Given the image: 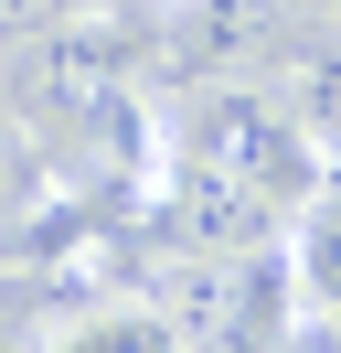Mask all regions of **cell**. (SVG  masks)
<instances>
[{"label":"cell","instance_id":"1","mask_svg":"<svg viewBox=\"0 0 341 353\" xmlns=\"http://www.w3.org/2000/svg\"><path fill=\"white\" fill-rule=\"evenodd\" d=\"M11 54V108H43V118H64V139L85 129L96 108H118L128 86H139V65H149V11L139 0H64L54 22H32L21 43H0Z\"/></svg>","mask_w":341,"mask_h":353},{"label":"cell","instance_id":"2","mask_svg":"<svg viewBox=\"0 0 341 353\" xmlns=\"http://www.w3.org/2000/svg\"><path fill=\"white\" fill-rule=\"evenodd\" d=\"M192 150H213L224 161V172H245L256 193L267 203H309L320 193V172H331V161H320V139L298 129V108L277 86H245V75H224V86L203 97V118H192Z\"/></svg>","mask_w":341,"mask_h":353},{"label":"cell","instance_id":"3","mask_svg":"<svg viewBox=\"0 0 341 353\" xmlns=\"http://www.w3.org/2000/svg\"><path fill=\"white\" fill-rule=\"evenodd\" d=\"M277 43H288V0H149V54L203 86L277 65Z\"/></svg>","mask_w":341,"mask_h":353},{"label":"cell","instance_id":"4","mask_svg":"<svg viewBox=\"0 0 341 353\" xmlns=\"http://www.w3.org/2000/svg\"><path fill=\"white\" fill-rule=\"evenodd\" d=\"M170 225H182V246L245 257V246H277V236H288V203H267L245 172H224L213 150L182 139V161H170Z\"/></svg>","mask_w":341,"mask_h":353},{"label":"cell","instance_id":"5","mask_svg":"<svg viewBox=\"0 0 341 353\" xmlns=\"http://www.w3.org/2000/svg\"><path fill=\"white\" fill-rule=\"evenodd\" d=\"M32 353H192V332L170 321L149 289H107V300H85V310H64L54 332H43Z\"/></svg>","mask_w":341,"mask_h":353},{"label":"cell","instance_id":"6","mask_svg":"<svg viewBox=\"0 0 341 353\" xmlns=\"http://www.w3.org/2000/svg\"><path fill=\"white\" fill-rule=\"evenodd\" d=\"M288 257H298V300H309V321L341 332V161L320 172V193L288 214Z\"/></svg>","mask_w":341,"mask_h":353},{"label":"cell","instance_id":"7","mask_svg":"<svg viewBox=\"0 0 341 353\" xmlns=\"http://www.w3.org/2000/svg\"><path fill=\"white\" fill-rule=\"evenodd\" d=\"M277 97L298 108V129L320 139V161H341V32L277 43Z\"/></svg>","mask_w":341,"mask_h":353},{"label":"cell","instance_id":"8","mask_svg":"<svg viewBox=\"0 0 341 353\" xmlns=\"http://www.w3.org/2000/svg\"><path fill=\"white\" fill-rule=\"evenodd\" d=\"M32 129H21V108L11 97H0V214H21V203H32Z\"/></svg>","mask_w":341,"mask_h":353},{"label":"cell","instance_id":"9","mask_svg":"<svg viewBox=\"0 0 341 353\" xmlns=\"http://www.w3.org/2000/svg\"><path fill=\"white\" fill-rule=\"evenodd\" d=\"M54 11H64V0H0V43H21V32L54 22Z\"/></svg>","mask_w":341,"mask_h":353}]
</instances>
